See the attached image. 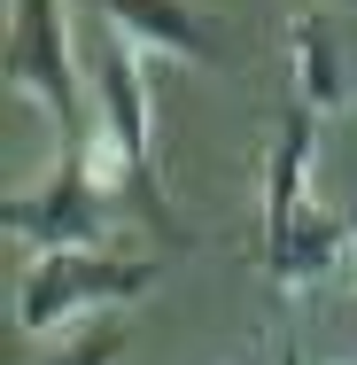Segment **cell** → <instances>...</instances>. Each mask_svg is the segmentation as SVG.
<instances>
[{"mask_svg": "<svg viewBox=\"0 0 357 365\" xmlns=\"http://www.w3.org/2000/svg\"><path fill=\"white\" fill-rule=\"evenodd\" d=\"M0 71H8V93H24L47 125H55V155L71 163L78 140H86V101H78V47L71 24H63V0H8V39H0Z\"/></svg>", "mask_w": 357, "mask_h": 365, "instance_id": "6da1fadb", "label": "cell"}, {"mask_svg": "<svg viewBox=\"0 0 357 365\" xmlns=\"http://www.w3.org/2000/svg\"><path fill=\"white\" fill-rule=\"evenodd\" d=\"M155 288L148 257H117V249H63V257H31L16 280V327L24 334H63L71 319L140 303Z\"/></svg>", "mask_w": 357, "mask_h": 365, "instance_id": "7a4b0ae2", "label": "cell"}, {"mask_svg": "<svg viewBox=\"0 0 357 365\" xmlns=\"http://www.w3.org/2000/svg\"><path fill=\"white\" fill-rule=\"evenodd\" d=\"M0 225H8V233H16V249H31V257H63V249H109L101 195L86 187V171H78V163H55V179H47V187H31V195H8Z\"/></svg>", "mask_w": 357, "mask_h": 365, "instance_id": "3957f363", "label": "cell"}, {"mask_svg": "<svg viewBox=\"0 0 357 365\" xmlns=\"http://www.w3.org/2000/svg\"><path fill=\"white\" fill-rule=\"evenodd\" d=\"M93 117L125 140V155L140 163V187H148V202H155V218L171 225L163 195H155V125H148V71H140V47H133V39H117L109 24L93 31Z\"/></svg>", "mask_w": 357, "mask_h": 365, "instance_id": "277c9868", "label": "cell"}, {"mask_svg": "<svg viewBox=\"0 0 357 365\" xmlns=\"http://www.w3.org/2000/svg\"><path fill=\"white\" fill-rule=\"evenodd\" d=\"M117 39H133L140 55H179V63H217V24L187 0H86Z\"/></svg>", "mask_w": 357, "mask_h": 365, "instance_id": "5b68a950", "label": "cell"}, {"mask_svg": "<svg viewBox=\"0 0 357 365\" xmlns=\"http://www.w3.org/2000/svg\"><path fill=\"white\" fill-rule=\"evenodd\" d=\"M311 155H319V109H311V101H287L280 109V140L264 155V249L311 210Z\"/></svg>", "mask_w": 357, "mask_h": 365, "instance_id": "8992f818", "label": "cell"}, {"mask_svg": "<svg viewBox=\"0 0 357 365\" xmlns=\"http://www.w3.org/2000/svg\"><path fill=\"white\" fill-rule=\"evenodd\" d=\"M287 47H295V101H311V109H342L350 78H342V47H334V24H326L319 8H303V16L287 24Z\"/></svg>", "mask_w": 357, "mask_h": 365, "instance_id": "52a82bcc", "label": "cell"}, {"mask_svg": "<svg viewBox=\"0 0 357 365\" xmlns=\"http://www.w3.org/2000/svg\"><path fill=\"white\" fill-rule=\"evenodd\" d=\"M125 358V327H93L86 342H71V350H55L47 365H117Z\"/></svg>", "mask_w": 357, "mask_h": 365, "instance_id": "ba28073f", "label": "cell"}, {"mask_svg": "<svg viewBox=\"0 0 357 365\" xmlns=\"http://www.w3.org/2000/svg\"><path fill=\"white\" fill-rule=\"evenodd\" d=\"M272 365H295V334H280V350H272Z\"/></svg>", "mask_w": 357, "mask_h": 365, "instance_id": "9c48e42d", "label": "cell"}]
</instances>
